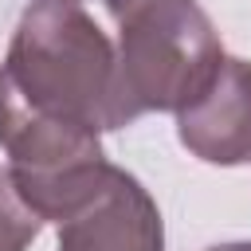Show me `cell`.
Returning a JSON list of instances; mask_svg holds the SVG:
<instances>
[{
  "label": "cell",
  "instance_id": "6da1fadb",
  "mask_svg": "<svg viewBox=\"0 0 251 251\" xmlns=\"http://www.w3.org/2000/svg\"><path fill=\"white\" fill-rule=\"evenodd\" d=\"M0 78L35 114L94 133L129 126L118 94V47L82 4L31 0L20 12Z\"/></svg>",
  "mask_w": 251,
  "mask_h": 251
},
{
  "label": "cell",
  "instance_id": "7a4b0ae2",
  "mask_svg": "<svg viewBox=\"0 0 251 251\" xmlns=\"http://www.w3.org/2000/svg\"><path fill=\"white\" fill-rule=\"evenodd\" d=\"M224 63L220 31L196 0L149 4L118 24V94L126 122L141 114H180Z\"/></svg>",
  "mask_w": 251,
  "mask_h": 251
},
{
  "label": "cell",
  "instance_id": "3957f363",
  "mask_svg": "<svg viewBox=\"0 0 251 251\" xmlns=\"http://www.w3.org/2000/svg\"><path fill=\"white\" fill-rule=\"evenodd\" d=\"M59 251H165V220L149 188L114 165L106 188L59 224Z\"/></svg>",
  "mask_w": 251,
  "mask_h": 251
},
{
  "label": "cell",
  "instance_id": "277c9868",
  "mask_svg": "<svg viewBox=\"0 0 251 251\" xmlns=\"http://www.w3.org/2000/svg\"><path fill=\"white\" fill-rule=\"evenodd\" d=\"M180 145L204 165H251V63L224 55L212 86L176 114Z\"/></svg>",
  "mask_w": 251,
  "mask_h": 251
},
{
  "label": "cell",
  "instance_id": "5b68a950",
  "mask_svg": "<svg viewBox=\"0 0 251 251\" xmlns=\"http://www.w3.org/2000/svg\"><path fill=\"white\" fill-rule=\"evenodd\" d=\"M43 231V220L24 204L8 165H0V251H27Z\"/></svg>",
  "mask_w": 251,
  "mask_h": 251
},
{
  "label": "cell",
  "instance_id": "8992f818",
  "mask_svg": "<svg viewBox=\"0 0 251 251\" xmlns=\"http://www.w3.org/2000/svg\"><path fill=\"white\" fill-rule=\"evenodd\" d=\"M106 4V12L122 24L126 16H133V12H141V8H149V4H169V0H102Z\"/></svg>",
  "mask_w": 251,
  "mask_h": 251
},
{
  "label": "cell",
  "instance_id": "52a82bcc",
  "mask_svg": "<svg viewBox=\"0 0 251 251\" xmlns=\"http://www.w3.org/2000/svg\"><path fill=\"white\" fill-rule=\"evenodd\" d=\"M204 251H251V239H235V243H216V247H204Z\"/></svg>",
  "mask_w": 251,
  "mask_h": 251
},
{
  "label": "cell",
  "instance_id": "ba28073f",
  "mask_svg": "<svg viewBox=\"0 0 251 251\" xmlns=\"http://www.w3.org/2000/svg\"><path fill=\"white\" fill-rule=\"evenodd\" d=\"M63 4H82V0H63Z\"/></svg>",
  "mask_w": 251,
  "mask_h": 251
}]
</instances>
